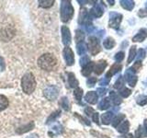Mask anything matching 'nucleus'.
<instances>
[{
	"label": "nucleus",
	"mask_w": 147,
	"mask_h": 138,
	"mask_svg": "<svg viewBox=\"0 0 147 138\" xmlns=\"http://www.w3.org/2000/svg\"><path fill=\"white\" fill-rule=\"evenodd\" d=\"M119 3H121V6L128 11H131L135 6V3L132 0H121Z\"/></svg>",
	"instance_id": "nucleus-21"
},
{
	"label": "nucleus",
	"mask_w": 147,
	"mask_h": 138,
	"mask_svg": "<svg viewBox=\"0 0 147 138\" xmlns=\"http://www.w3.org/2000/svg\"><path fill=\"white\" fill-rule=\"evenodd\" d=\"M8 104L9 102L7 97L4 95H0V112L6 110L8 107Z\"/></svg>",
	"instance_id": "nucleus-25"
},
{
	"label": "nucleus",
	"mask_w": 147,
	"mask_h": 138,
	"mask_svg": "<svg viewBox=\"0 0 147 138\" xmlns=\"http://www.w3.org/2000/svg\"><path fill=\"white\" fill-rule=\"evenodd\" d=\"M145 56H146L145 50L142 49V48L138 50V53H137V60H138V61H141L142 59L145 58Z\"/></svg>",
	"instance_id": "nucleus-40"
},
{
	"label": "nucleus",
	"mask_w": 147,
	"mask_h": 138,
	"mask_svg": "<svg viewBox=\"0 0 147 138\" xmlns=\"http://www.w3.org/2000/svg\"><path fill=\"white\" fill-rule=\"evenodd\" d=\"M86 50H87V45L84 41H81V43H78L76 44V51L79 55H84L86 53Z\"/></svg>",
	"instance_id": "nucleus-24"
},
{
	"label": "nucleus",
	"mask_w": 147,
	"mask_h": 138,
	"mask_svg": "<svg viewBox=\"0 0 147 138\" xmlns=\"http://www.w3.org/2000/svg\"><path fill=\"white\" fill-rule=\"evenodd\" d=\"M92 120H93V122H96V124H99V115L98 112L93 113V115H92Z\"/></svg>",
	"instance_id": "nucleus-47"
},
{
	"label": "nucleus",
	"mask_w": 147,
	"mask_h": 138,
	"mask_svg": "<svg viewBox=\"0 0 147 138\" xmlns=\"http://www.w3.org/2000/svg\"><path fill=\"white\" fill-rule=\"evenodd\" d=\"M136 56V46L135 45H132L131 46L130 51H129V57H128V61L127 63L130 64L133 61V59L135 58Z\"/></svg>",
	"instance_id": "nucleus-29"
},
{
	"label": "nucleus",
	"mask_w": 147,
	"mask_h": 138,
	"mask_svg": "<svg viewBox=\"0 0 147 138\" xmlns=\"http://www.w3.org/2000/svg\"><path fill=\"white\" fill-rule=\"evenodd\" d=\"M115 44H116V41H114L113 38H111V37H108V38H106L103 41V46L107 49V50H111Z\"/></svg>",
	"instance_id": "nucleus-22"
},
{
	"label": "nucleus",
	"mask_w": 147,
	"mask_h": 138,
	"mask_svg": "<svg viewBox=\"0 0 147 138\" xmlns=\"http://www.w3.org/2000/svg\"><path fill=\"white\" fill-rule=\"evenodd\" d=\"M94 66H95V64L93 63V62H89L88 64H86V66H85L84 67H83V69H82V71H81V73H82V75L84 76H88L90 74L93 72V70H94Z\"/></svg>",
	"instance_id": "nucleus-19"
},
{
	"label": "nucleus",
	"mask_w": 147,
	"mask_h": 138,
	"mask_svg": "<svg viewBox=\"0 0 147 138\" xmlns=\"http://www.w3.org/2000/svg\"><path fill=\"white\" fill-rule=\"evenodd\" d=\"M60 115H61V110H56V112H53L52 114L50 115L49 116V118L47 119V121H46V124H49V123H51V122H54L55 120H56Z\"/></svg>",
	"instance_id": "nucleus-32"
},
{
	"label": "nucleus",
	"mask_w": 147,
	"mask_h": 138,
	"mask_svg": "<svg viewBox=\"0 0 147 138\" xmlns=\"http://www.w3.org/2000/svg\"><path fill=\"white\" fill-rule=\"evenodd\" d=\"M136 102L140 106H144L147 104V95H140L136 98Z\"/></svg>",
	"instance_id": "nucleus-34"
},
{
	"label": "nucleus",
	"mask_w": 147,
	"mask_h": 138,
	"mask_svg": "<svg viewBox=\"0 0 147 138\" xmlns=\"http://www.w3.org/2000/svg\"><path fill=\"white\" fill-rule=\"evenodd\" d=\"M96 77H89L88 79H87V81H86V85H87V87H94L96 85Z\"/></svg>",
	"instance_id": "nucleus-42"
},
{
	"label": "nucleus",
	"mask_w": 147,
	"mask_h": 138,
	"mask_svg": "<svg viewBox=\"0 0 147 138\" xmlns=\"http://www.w3.org/2000/svg\"><path fill=\"white\" fill-rule=\"evenodd\" d=\"M74 96H75L76 99L80 103L81 99H82V97H83V89H80V87H77V89H76L75 91H74Z\"/></svg>",
	"instance_id": "nucleus-35"
},
{
	"label": "nucleus",
	"mask_w": 147,
	"mask_h": 138,
	"mask_svg": "<svg viewBox=\"0 0 147 138\" xmlns=\"http://www.w3.org/2000/svg\"><path fill=\"white\" fill-rule=\"evenodd\" d=\"M147 37V29L145 28H142V29L138 31V33L133 36L132 38V41L133 43H142L144 41Z\"/></svg>",
	"instance_id": "nucleus-12"
},
{
	"label": "nucleus",
	"mask_w": 147,
	"mask_h": 138,
	"mask_svg": "<svg viewBox=\"0 0 147 138\" xmlns=\"http://www.w3.org/2000/svg\"><path fill=\"white\" fill-rule=\"evenodd\" d=\"M90 16L93 18H100L104 14V7L101 4H95L90 9Z\"/></svg>",
	"instance_id": "nucleus-11"
},
{
	"label": "nucleus",
	"mask_w": 147,
	"mask_h": 138,
	"mask_svg": "<svg viewBox=\"0 0 147 138\" xmlns=\"http://www.w3.org/2000/svg\"><path fill=\"white\" fill-rule=\"evenodd\" d=\"M63 55L68 66H71L75 64V55H74V52L70 47H65L63 49Z\"/></svg>",
	"instance_id": "nucleus-9"
},
{
	"label": "nucleus",
	"mask_w": 147,
	"mask_h": 138,
	"mask_svg": "<svg viewBox=\"0 0 147 138\" xmlns=\"http://www.w3.org/2000/svg\"><path fill=\"white\" fill-rule=\"evenodd\" d=\"M14 31L11 32L9 29H6V30H0V40L3 41H8L9 40L12 39V37L14 36Z\"/></svg>",
	"instance_id": "nucleus-16"
},
{
	"label": "nucleus",
	"mask_w": 147,
	"mask_h": 138,
	"mask_svg": "<svg viewBox=\"0 0 147 138\" xmlns=\"http://www.w3.org/2000/svg\"><path fill=\"white\" fill-rule=\"evenodd\" d=\"M61 32H62V41L63 43L68 47V45L71 43L72 37H71V32L69 28L67 26H62L61 28Z\"/></svg>",
	"instance_id": "nucleus-10"
},
{
	"label": "nucleus",
	"mask_w": 147,
	"mask_h": 138,
	"mask_svg": "<svg viewBox=\"0 0 147 138\" xmlns=\"http://www.w3.org/2000/svg\"><path fill=\"white\" fill-rule=\"evenodd\" d=\"M21 87L26 94H31L35 90L36 80L33 74L28 72L23 76L21 79Z\"/></svg>",
	"instance_id": "nucleus-2"
},
{
	"label": "nucleus",
	"mask_w": 147,
	"mask_h": 138,
	"mask_svg": "<svg viewBox=\"0 0 147 138\" xmlns=\"http://www.w3.org/2000/svg\"><path fill=\"white\" fill-rule=\"evenodd\" d=\"M138 16H139L140 18L147 17V11H146V10H144V9H140V10H139V13H138Z\"/></svg>",
	"instance_id": "nucleus-49"
},
{
	"label": "nucleus",
	"mask_w": 147,
	"mask_h": 138,
	"mask_svg": "<svg viewBox=\"0 0 147 138\" xmlns=\"http://www.w3.org/2000/svg\"><path fill=\"white\" fill-rule=\"evenodd\" d=\"M78 23L80 25H84L85 27L91 25V16L87 12L86 8H81L79 13V18H78Z\"/></svg>",
	"instance_id": "nucleus-7"
},
{
	"label": "nucleus",
	"mask_w": 147,
	"mask_h": 138,
	"mask_svg": "<svg viewBox=\"0 0 147 138\" xmlns=\"http://www.w3.org/2000/svg\"><path fill=\"white\" fill-rule=\"evenodd\" d=\"M123 16L122 14L118 12H110L109 13V26L112 29H119L121 22L122 21Z\"/></svg>",
	"instance_id": "nucleus-5"
},
{
	"label": "nucleus",
	"mask_w": 147,
	"mask_h": 138,
	"mask_svg": "<svg viewBox=\"0 0 147 138\" xmlns=\"http://www.w3.org/2000/svg\"><path fill=\"white\" fill-rule=\"evenodd\" d=\"M122 69V66L119 63H116V64H114L113 66L109 68V70L108 71V73L106 74V76L105 77H107V78H110L112 76L114 75H116L117 73H119V71H121Z\"/></svg>",
	"instance_id": "nucleus-15"
},
{
	"label": "nucleus",
	"mask_w": 147,
	"mask_h": 138,
	"mask_svg": "<svg viewBox=\"0 0 147 138\" xmlns=\"http://www.w3.org/2000/svg\"><path fill=\"white\" fill-rule=\"evenodd\" d=\"M96 92H98V96L99 97H103L106 93H107V89H104V87H98V89H96Z\"/></svg>",
	"instance_id": "nucleus-44"
},
{
	"label": "nucleus",
	"mask_w": 147,
	"mask_h": 138,
	"mask_svg": "<svg viewBox=\"0 0 147 138\" xmlns=\"http://www.w3.org/2000/svg\"><path fill=\"white\" fill-rule=\"evenodd\" d=\"M129 129H130V122H129L128 121H124V122H122V123L118 128V131L121 133H127Z\"/></svg>",
	"instance_id": "nucleus-27"
},
{
	"label": "nucleus",
	"mask_w": 147,
	"mask_h": 138,
	"mask_svg": "<svg viewBox=\"0 0 147 138\" xmlns=\"http://www.w3.org/2000/svg\"><path fill=\"white\" fill-rule=\"evenodd\" d=\"M85 113L87 115V116L93 115V113H94V109L91 108V107H86V109H85Z\"/></svg>",
	"instance_id": "nucleus-48"
},
{
	"label": "nucleus",
	"mask_w": 147,
	"mask_h": 138,
	"mask_svg": "<svg viewBox=\"0 0 147 138\" xmlns=\"http://www.w3.org/2000/svg\"><path fill=\"white\" fill-rule=\"evenodd\" d=\"M110 106V102H109V99L108 98H105L102 100L100 101V103L98 104V110H108Z\"/></svg>",
	"instance_id": "nucleus-28"
},
{
	"label": "nucleus",
	"mask_w": 147,
	"mask_h": 138,
	"mask_svg": "<svg viewBox=\"0 0 147 138\" xmlns=\"http://www.w3.org/2000/svg\"><path fill=\"white\" fill-rule=\"evenodd\" d=\"M109 98H110V99H111V101L113 102L114 105H119L121 103V101H122L121 98L115 91H110L109 92Z\"/></svg>",
	"instance_id": "nucleus-23"
},
{
	"label": "nucleus",
	"mask_w": 147,
	"mask_h": 138,
	"mask_svg": "<svg viewBox=\"0 0 147 138\" xmlns=\"http://www.w3.org/2000/svg\"><path fill=\"white\" fill-rule=\"evenodd\" d=\"M60 104H61V107L64 110H70V103H69V100L66 97H63L60 101Z\"/></svg>",
	"instance_id": "nucleus-33"
},
{
	"label": "nucleus",
	"mask_w": 147,
	"mask_h": 138,
	"mask_svg": "<svg viewBox=\"0 0 147 138\" xmlns=\"http://www.w3.org/2000/svg\"><path fill=\"white\" fill-rule=\"evenodd\" d=\"M124 119H125V115H124V114H118V115H116V116H115L112 119V122H111L112 126L113 127H117L119 124L123 121Z\"/></svg>",
	"instance_id": "nucleus-26"
},
{
	"label": "nucleus",
	"mask_w": 147,
	"mask_h": 138,
	"mask_svg": "<svg viewBox=\"0 0 147 138\" xmlns=\"http://www.w3.org/2000/svg\"><path fill=\"white\" fill-rule=\"evenodd\" d=\"M108 3H109L110 6H113V5L115 4V1L114 0H108Z\"/></svg>",
	"instance_id": "nucleus-54"
},
{
	"label": "nucleus",
	"mask_w": 147,
	"mask_h": 138,
	"mask_svg": "<svg viewBox=\"0 0 147 138\" xmlns=\"http://www.w3.org/2000/svg\"><path fill=\"white\" fill-rule=\"evenodd\" d=\"M119 94H121L122 98H128V97L131 94V90L127 89V87H123V89L119 90Z\"/></svg>",
	"instance_id": "nucleus-38"
},
{
	"label": "nucleus",
	"mask_w": 147,
	"mask_h": 138,
	"mask_svg": "<svg viewBox=\"0 0 147 138\" xmlns=\"http://www.w3.org/2000/svg\"><path fill=\"white\" fill-rule=\"evenodd\" d=\"M85 39V33L81 30H76V41L78 43H81Z\"/></svg>",
	"instance_id": "nucleus-36"
},
{
	"label": "nucleus",
	"mask_w": 147,
	"mask_h": 138,
	"mask_svg": "<svg viewBox=\"0 0 147 138\" xmlns=\"http://www.w3.org/2000/svg\"><path fill=\"white\" fill-rule=\"evenodd\" d=\"M74 7L72 6L71 1L68 0H63L61 1L60 6V15H61V20L64 23L68 22L74 16Z\"/></svg>",
	"instance_id": "nucleus-3"
},
{
	"label": "nucleus",
	"mask_w": 147,
	"mask_h": 138,
	"mask_svg": "<svg viewBox=\"0 0 147 138\" xmlns=\"http://www.w3.org/2000/svg\"><path fill=\"white\" fill-rule=\"evenodd\" d=\"M135 74H136V72L133 71L131 68H128L125 72V75H124V78H125L126 81L128 82V84L131 87H135L136 83L138 81V77Z\"/></svg>",
	"instance_id": "nucleus-8"
},
{
	"label": "nucleus",
	"mask_w": 147,
	"mask_h": 138,
	"mask_svg": "<svg viewBox=\"0 0 147 138\" xmlns=\"http://www.w3.org/2000/svg\"><path fill=\"white\" fill-rule=\"evenodd\" d=\"M145 7H146V9H147V1H146V3H145Z\"/></svg>",
	"instance_id": "nucleus-56"
},
{
	"label": "nucleus",
	"mask_w": 147,
	"mask_h": 138,
	"mask_svg": "<svg viewBox=\"0 0 147 138\" xmlns=\"http://www.w3.org/2000/svg\"><path fill=\"white\" fill-rule=\"evenodd\" d=\"M89 53L92 55H96L101 51V46L98 39L95 36H90L88 38V44H87Z\"/></svg>",
	"instance_id": "nucleus-4"
},
{
	"label": "nucleus",
	"mask_w": 147,
	"mask_h": 138,
	"mask_svg": "<svg viewBox=\"0 0 147 138\" xmlns=\"http://www.w3.org/2000/svg\"><path fill=\"white\" fill-rule=\"evenodd\" d=\"M78 3H80V5H85L86 3H88V1H81V0H77Z\"/></svg>",
	"instance_id": "nucleus-53"
},
{
	"label": "nucleus",
	"mask_w": 147,
	"mask_h": 138,
	"mask_svg": "<svg viewBox=\"0 0 147 138\" xmlns=\"http://www.w3.org/2000/svg\"><path fill=\"white\" fill-rule=\"evenodd\" d=\"M98 96L96 94V92L95 91H88L85 96V99L86 102L92 105H94L98 102Z\"/></svg>",
	"instance_id": "nucleus-14"
},
{
	"label": "nucleus",
	"mask_w": 147,
	"mask_h": 138,
	"mask_svg": "<svg viewBox=\"0 0 147 138\" xmlns=\"http://www.w3.org/2000/svg\"><path fill=\"white\" fill-rule=\"evenodd\" d=\"M124 55H125L124 52H119V53H117L116 54H115V56H114L115 61L118 62V63L122 62V60L124 59Z\"/></svg>",
	"instance_id": "nucleus-39"
},
{
	"label": "nucleus",
	"mask_w": 147,
	"mask_h": 138,
	"mask_svg": "<svg viewBox=\"0 0 147 138\" xmlns=\"http://www.w3.org/2000/svg\"><path fill=\"white\" fill-rule=\"evenodd\" d=\"M127 44H128V41H124V43H121V48H124Z\"/></svg>",
	"instance_id": "nucleus-55"
},
{
	"label": "nucleus",
	"mask_w": 147,
	"mask_h": 138,
	"mask_svg": "<svg viewBox=\"0 0 147 138\" xmlns=\"http://www.w3.org/2000/svg\"><path fill=\"white\" fill-rule=\"evenodd\" d=\"M136 138H141L142 135H144V129H142V126H139L138 127V129L136 130Z\"/></svg>",
	"instance_id": "nucleus-45"
},
{
	"label": "nucleus",
	"mask_w": 147,
	"mask_h": 138,
	"mask_svg": "<svg viewBox=\"0 0 147 138\" xmlns=\"http://www.w3.org/2000/svg\"><path fill=\"white\" fill-rule=\"evenodd\" d=\"M144 133L145 136H147V119H145L144 122Z\"/></svg>",
	"instance_id": "nucleus-51"
},
{
	"label": "nucleus",
	"mask_w": 147,
	"mask_h": 138,
	"mask_svg": "<svg viewBox=\"0 0 147 138\" xmlns=\"http://www.w3.org/2000/svg\"><path fill=\"white\" fill-rule=\"evenodd\" d=\"M33 128H34V122H29L28 124H26V125H23V126L18 127L17 129L16 132H17V133H18V135H22V133H25L30 132Z\"/></svg>",
	"instance_id": "nucleus-18"
},
{
	"label": "nucleus",
	"mask_w": 147,
	"mask_h": 138,
	"mask_svg": "<svg viewBox=\"0 0 147 138\" xmlns=\"http://www.w3.org/2000/svg\"><path fill=\"white\" fill-rule=\"evenodd\" d=\"M124 83H125V80H124V76H119L117 81L115 82V84H114V89H119V90H121V89H123L124 87Z\"/></svg>",
	"instance_id": "nucleus-30"
},
{
	"label": "nucleus",
	"mask_w": 147,
	"mask_h": 138,
	"mask_svg": "<svg viewBox=\"0 0 147 138\" xmlns=\"http://www.w3.org/2000/svg\"><path fill=\"white\" fill-rule=\"evenodd\" d=\"M5 67H6V66H5V61H4V59L0 56V68H1V70H4Z\"/></svg>",
	"instance_id": "nucleus-52"
},
{
	"label": "nucleus",
	"mask_w": 147,
	"mask_h": 138,
	"mask_svg": "<svg viewBox=\"0 0 147 138\" xmlns=\"http://www.w3.org/2000/svg\"><path fill=\"white\" fill-rule=\"evenodd\" d=\"M67 76H68V84L70 86V87L73 89H77L78 85H79V82L76 78V76L74 73H67Z\"/></svg>",
	"instance_id": "nucleus-17"
},
{
	"label": "nucleus",
	"mask_w": 147,
	"mask_h": 138,
	"mask_svg": "<svg viewBox=\"0 0 147 138\" xmlns=\"http://www.w3.org/2000/svg\"><path fill=\"white\" fill-rule=\"evenodd\" d=\"M110 78H107V77H103L102 79H100L99 81V85L100 86H107L109 84Z\"/></svg>",
	"instance_id": "nucleus-46"
},
{
	"label": "nucleus",
	"mask_w": 147,
	"mask_h": 138,
	"mask_svg": "<svg viewBox=\"0 0 147 138\" xmlns=\"http://www.w3.org/2000/svg\"><path fill=\"white\" fill-rule=\"evenodd\" d=\"M56 64L57 59L52 53H44L38 59V66L45 71H52Z\"/></svg>",
	"instance_id": "nucleus-1"
},
{
	"label": "nucleus",
	"mask_w": 147,
	"mask_h": 138,
	"mask_svg": "<svg viewBox=\"0 0 147 138\" xmlns=\"http://www.w3.org/2000/svg\"><path fill=\"white\" fill-rule=\"evenodd\" d=\"M86 30L88 32V33H92L94 30V26L93 25H88V26H86Z\"/></svg>",
	"instance_id": "nucleus-50"
},
{
	"label": "nucleus",
	"mask_w": 147,
	"mask_h": 138,
	"mask_svg": "<svg viewBox=\"0 0 147 138\" xmlns=\"http://www.w3.org/2000/svg\"><path fill=\"white\" fill-rule=\"evenodd\" d=\"M43 95L48 100H55L58 98L59 95V89L56 86H49L43 90Z\"/></svg>",
	"instance_id": "nucleus-6"
},
{
	"label": "nucleus",
	"mask_w": 147,
	"mask_h": 138,
	"mask_svg": "<svg viewBox=\"0 0 147 138\" xmlns=\"http://www.w3.org/2000/svg\"><path fill=\"white\" fill-rule=\"evenodd\" d=\"M53 132V133L52 135V137L53 135H59V133H61L63 132V127L60 125V124H56V125H54L53 128H52V130H51L50 132Z\"/></svg>",
	"instance_id": "nucleus-37"
},
{
	"label": "nucleus",
	"mask_w": 147,
	"mask_h": 138,
	"mask_svg": "<svg viewBox=\"0 0 147 138\" xmlns=\"http://www.w3.org/2000/svg\"><path fill=\"white\" fill-rule=\"evenodd\" d=\"M107 66H108V62L106 61V60H99V61L95 64L94 72L96 74V75H101V74L104 72L105 68L107 67Z\"/></svg>",
	"instance_id": "nucleus-13"
},
{
	"label": "nucleus",
	"mask_w": 147,
	"mask_h": 138,
	"mask_svg": "<svg viewBox=\"0 0 147 138\" xmlns=\"http://www.w3.org/2000/svg\"><path fill=\"white\" fill-rule=\"evenodd\" d=\"M38 3L40 7L48 8V7H51L54 4V0H40Z\"/></svg>",
	"instance_id": "nucleus-31"
},
{
	"label": "nucleus",
	"mask_w": 147,
	"mask_h": 138,
	"mask_svg": "<svg viewBox=\"0 0 147 138\" xmlns=\"http://www.w3.org/2000/svg\"><path fill=\"white\" fill-rule=\"evenodd\" d=\"M112 119H113V113L112 112H105L101 115V122L105 125H108V124L110 123V122H112Z\"/></svg>",
	"instance_id": "nucleus-20"
},
{
	"label": "nucleus",
	"mask_w": 147,
	"mask_h": 138,
	"mask_svg": "<svg viewBox=\"0 0 147 138\" xmlns=\"http://www.w3.org/2000/svg\"><path fill=\"white\" fill-rule=\"evenodd\" d=\"M90 62V59L89 57L87 56V55H85V56H83L81 59H80V66L84 67L85 66H86L87 64Z\"/></svg>",
	"instance_id": "nucleus-41"
},
{
	"label": "nucleus",
	"mask_w": 147,
	"mask_h": 138,
	"mask_svg": "<svg viewBox=\"0 0 147 138\" xmlns=\"http://www.w3.org/2000/svg\"><path fill=\"white\" fill-rule=\"evenodd\" d=\"M142 67V62L141 61H136V63L133 64V66L131 67L133 71H135L137 73V71H139V69Z\"/></svg>",
	"instance_id": "nucleus-43"
}]
</instances>
